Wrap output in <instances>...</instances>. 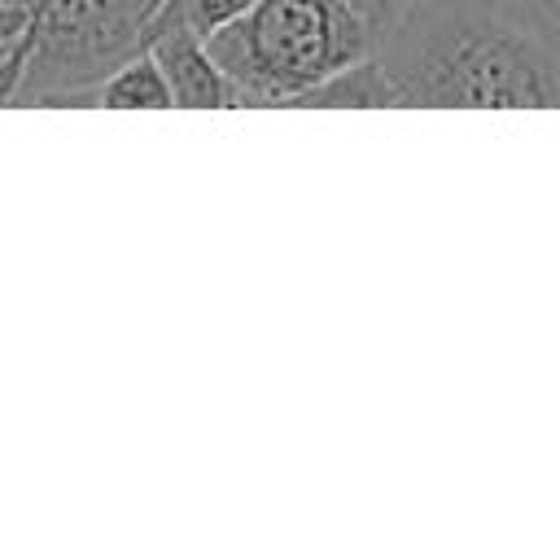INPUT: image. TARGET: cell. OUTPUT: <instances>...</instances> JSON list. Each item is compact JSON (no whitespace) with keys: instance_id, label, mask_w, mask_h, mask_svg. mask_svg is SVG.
<instances>
[{"instance_id":"obj_5","label":"cell","mask_w":560,"mask_h":560,"mask_svg":"<svg viewBox=\"0 0 560 560\" xmlns=\"http://www.w3.org/2000/svg\"><path fill=\"white\" fill-rule=\"evenodd\" d=\"M74 105H96V109H171L175 96H171L166 74L149 57V48H140L136 57L114 66L105 79H96L88 92H79Z\"/></svg>"},{"instance_id":"obj_3","label":"cell","mask_w":560,"mask_h":560,"mask_svg":"<svg viewBox=\"0 0 560 560\" xmlns=\"http://www.w3.org/2000/svg\"><path fill=\"white\" fill-rule=\"evenodd\" d=\"M39 48L18 105H74L96 79L144 48L166 0H31Z\"/></svg>"},{"instance_id":"obj_1","label":"cell","mask_w":560,"mask_h":560,"mask_svg":"<svg viewBox=\"0 0 560 560\" xmlns=\"http://www.w3.org/2000/svg\"><path fill=\"white\" fill-rule=\"evenodd\" d=\"M398 109H556L560 48L499 0H411L376 35Z\"/></svg>"},{"instance_id":"obj_10","label":"cell","mask_w":560,"mask_h":560,"mask_svg":"<svg viewBox=\"0 0 560 560\" xmlns=\"http://www.w3.org/2000/svg\"><path fill=\"white\" fill-rule=\"evenodd\" d=\"M346 4H350V9H354V13H359V18L381 35L385 26H394V22L407 13V4H411V0H346Z\"/></svg>"},{"instance_id":"obj_4","label":"cell","mask_w":560,"mask_h":560,"mask_svg":"<svg viewBox=\"0 0 560 560\" xmlns=\"http://www.w3.org/2000/svg\"><path fill=\"white\" fill-rule=\"evenodd\" d=\"M144 48L158 61V70L166 74L179 109H236L241 105L232 79L219 70L206 35L188 22L184 0L162 4V13L153 18V26L144 35Z\"/></svg>"},{"instance_id":"obj_8","label":"cell","mask_w":560,"mask_h":560,"mask_svg":"<svg viewBox=\"0 0 560 560\" xmlns=\"http://www.w3.org/2000/svg\"><path fill=\"white\" fill-rule=\"evenodd\" d=\"M525 31L542 35L547 44L560 48V0H499Z\"/></svg>"},{"instance_id":"obj_9","label":"cell","mask_w":560,"mask_h":560,"mask_svg":"<svg viewBox=\"0 0 560 560\" xmlns=\"http://www.w3.org/2000/svg\"><path fill=\"white\" fill-rule=\"evenodd\" d=\"M258 0H184V13H188V22L201 31V35H214L219 26H228V22H236L241 13H249Z\"/></svg>"},{"instance_id":"obj_2","label":"cell","mask_w":560,"mask_h":560,"mask_svg":"<svg viewBox=\"0 0 560 560\" xmlns=\"http://www.w3.org/2000/svg\"><path fill=\"white\" fill-rule=\"evenodd\" d=\"M206 44L241 105L298 109L324 79L372 57L376 31L346 0H258Z\"/></svg>"},{"instance_id":"obj_6","label":"cell","mask_w":560,"mask_h":560,"mask_svg":"<svg viewBox=\"0 0 560 560\" xmlns=\"http://www.w3.org/2000/svg\"><path fill=\"white\" fill-rule=\"evenodd\" d=\"M298 109H398V96H394V83L372 52V57L346 66L341 74L324 79L315 92H306L298 101Z\"/></svg>"},{"instance_id":"obj_7","label":"cell","mask_w":560,"mask_h":560,"mask_svg":"<svg viewBox=\"0 0 560 560\" xmlns=\"http://www.w3.org/2000/svg\"><path fill=\"white\" fill-rule=\"evenodd\" d=\"M39 48V18L31 0H0V105H18L26 70Z\"/></svg>"}]
</instances>
